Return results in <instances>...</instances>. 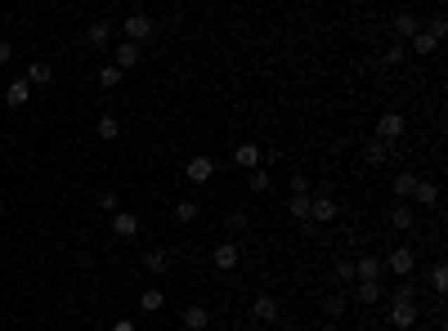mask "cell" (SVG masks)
<instances>
[{
    "label": "cell",
    "instance_id": "cell-1",
    "mask_svg": "<svg viewBox=\"0 0 448 331\" xmlns=\"http://www.w3.org/2000/svg\"><path fill=\"white\" fill-rule=\"evenodd\" d=\"M381 268H390L395 278H404V282H408V278H413V268H417V255H413V247H395L390 255H385V264H381Z\"/></svg>",
    "mask_w": 448,
    "mask_h": 331
},
{
    "label": "cell",
    "instance_id": "cell-2",
    "mask_svg": "<svg viewBox=\"0 0 448 331\" xmlns=\"http://www.w3.org/2000/svg\"><path fill=\"white\" fill-rule=\"evenodd\" d=\"M121 36H126L130 45L148 41V36H153V18H148V14H126V22H121Z\"/></svg>",
    "mask_w": 448,
    "mask_h": 331
},
{
    "label": "cell",
    "instance_id": "cell-3",
    "mask_svg": "<svg viewBox=\"0 0 448 331\" xmlns=\"http://www.w3.org/2000/svg\"><path fill=\"white\" fill-rule=\"evenodd\" d=\"M309 219L314 224H332L336 219V202L328 197V193H309Z\"/></svg>",
    "mask_w": 448,
    "mask_h": 331
},
{
    "label": "cell",
    "instance_id": "cell-4",
    "mask_svg": "<svg viewBox=\"0 0 448 331\" xmlns=\"http://www.w3.org/2000/svg\"><path fill=\"white\" fill-rule=\"evenodd\" d=\"M390 323H395L399 331H408V327L421 323V309H417V304H408V300H395V304H390Z\"/></svg>",
    "mask_w": 448,
    "mask_h": 331
},
{
    "label": "cell",
    "instance_id": "cell-5",
    "mask_svg": "<svg viewBox=\"0 0 448 331\" xmlns=\"http://www.w3.org/2000/svg\"><path fill=\"white\" fill-rule=\"evenodd\" d=\"M399 134H404V117H399V112H390V108H385V112L377 117V139H381V143H395Z\"/></svg>",
    "mask_w": 448,
    "mask_h": 331
},
{
    "label": "cell",
    "instance_id": "cell-6",
    "mask_svg": "<svg viewBox=\"0 0 448 331\" xmlns=\"http://www.w3.org/2000/svg\"><path fill=\"white\" fill-rule=\"evenodd\" d=\"M233 166H238V170L264 166V148H260V143H238V148H233Z\"/></svg>",
    "mask_w": 448,
    "mask_h": 331
},
{
    "label": "cell",
    "instance_id": "cell-7",
    "mask_svg": "<svg viewBox=\"0 0 448 331\" xmlns=\"http://www.w3.org/2000/svg\"><path fill=\"white\" fill-rule=\"evenodd\" d=\"M184 179H188V183H207V179H215V162H211V157H188Z\"/></svg>",
    "mask_w": 448,
    "mask_h": 331
},
{
    "label": "cell",
    "instance_id": "cell-8",
    "mask_svg": "<svg viewBox=\"0 0 448 331\" xmlns=\"http://www.w3.org/2000/svg\"><path fill=\"white\" fill-rule=\"evenodd\" d=\"M413 202L421 206V211L440 206V183H430V179H417V183H413Z\"/></svg>",
    "mask_w": 448,
    "mask_h": 331
},
{
    "label": "cell",
    "instance_id": "cell-9",
    "mask_svg": "<svg viewBox=\"0 0 448 331\" xmlns=\"http://www.w3.org/2000/svg\"><path fill=\"white\" fill-rule=\"evenodd\" d=\"M354 282H381V255H363V260H354Z\"/></svg>",
    "mask_w": 448,
    "mask_h": 331
},
{
    "label": "cell",
    "instance_id": "cell-10",
    "mask_svg": "<svg viewBox=\"0 0 448 331\" xmlns=\"http://www.w3.org/2000/svg\"><path fill=\"white\" fill-rule=\"evenodd\" d=\"M211 260H215V268H238L242 247H238V242H220V247L211 251Z\"/></svg>",
    "mask_w": 448,
    "mask_h": 331
},
{
    "label": "cell",
    "instance_id": "cell-11",
    "mask_svg": "<svg viewBox=\"0 0 448 331\" xmlns=\"http://www.w3.org/2000/svg\"><path fill=\"white\" fill-rule=\"evenodd\" d=\"M143 264H148V273H171V264H175V251H166V247H153L148 255H143Z\"/></svg>",
    "mask_w": 448,
    "mask_h": 331
},
{
    "label": "cell",
    "instance_id": "cell-12",
    "mask_svg": "<svg viewBox=\"0 0 448 331\" xmlns=\"http://www.w3.org/2000/svg\"><path fill=\"white\" fill-rule=\"evenodd\" d=\"M179 323H184V331H207V323H211L207 304H188V309L179 313Z\"/></svg>",
    "mask_w": 448,
    "mask_h": 331
},
{
    "label": "cell",
    "instance_id": "cell-13",
    "mask_svg": "<svg viewBox=\"0 0 448 331\" xmlns=\"http://www.w3.org/2000/svg\"><path fill=\"white\" fill-rule=\"evenodd\" d=\"M251 318H256V323H278V300L274 296H256L251 300Z\"/></svg>",
    "mask_w": 448,
    "mask_h": 331
},
{
    "label": "cell",
    "instance_id": "cell-14",
    "mask_svg": "<svg viewBox=\"0 0 448 331\" xmlns=\"http://www.w3.org/2000/svg\"><path fill=\"white\" fill-rule=\"evenodd\" d=\"M390 157H395V143H381V139H372L368 148H363V162L368 166H385Z\"/></svg>",
    "mask_w": 448,
    "mask_h": 331
},
{
    "label": "cell",
    "instance_id": "cell-15",
    "mask_svg": "<svg viewBox=\"0 0 448 331\" xmlns=\"http://www.w3.org/2000/svg\"><path fill=\"white\" fill-rule=\"evenodd\" d=\"M390 27H395L399 36H408V41H413V36L421 32V22H417V14H413V9H399V14L390 18Z\"/></svg>",
    "mask_w": 448,
    "mask_h": 331
},
{
    "label": "cell",
    "instance_id": "cell-16",
    "mask_svg": "<svg viewBox=\"0 0 448 331\" xmlns=\"http://www.w3.org/2000/svg\"><path fill=\"white\" fill-rule=\"evenodd\" d=\"M390 224H395L399 233H408V228L417 224V211H413L408 202H395V206H390Z\"/></svg>",
    "mask_w": 448,
    "mask_h": 331
},
{
    "label": "cell",
    "instance_id": "cell-17",
    "mask_svg": "<svg viewBox=\"0 0 448 331\" xmlns=\"http://www.w3.org/2000/svg\"><path fill=\"white\" fill-rule=\"evenodd\" d=\"M113 233H117V238H135V233H139V215L135 211H117L113 215Z\"/></svg>",
    "mask_w": 448,
    "mask_h": 331
},
{
    "label": "cell",
    "instance_id": "cell-18",
    "mask_svg": "<svg viewBox=\"0 0 448 331\" xmlns=\"http://www.w3.org/2000/svg\"><path fill=\"white\" fill-rule=\"evenodd\" d=\"M135 63H139V45L121 41V45H117V54H113V67H121V72H126V67H135Z\"/></svg>",
    "mask_w": 448,
    "mask_h": 331
},
{
    "label": "cell",
    "instance_id": "cell-19",
    "mask_svg": "<svg viewBox=\"0 0 448 331\" xmlns=\"http://www.w3.org/2000/svg\"><path fill=\"white\" fill-rule=\"evenodd\" d=\"M27 99H32V85L23 81V77H18V81H9V90H5V103H9V108H23Z\"/></svg>",
    "mask_w": 448,
    "mask_h": 331
},
{
    "label": "cell",
    "instance_id": "cell-20",
    "mask_svg": "<svg viewBox=\"0 0 448 331\" xmlns=\"http://www.w3.org/2000/svg\"><path fill=\"white\" fill-rule=\"evenodd\" d=\"M94 134H99V139H103V143H113V139H117V134H121V121H117L113 112H103L99 121H94Z\"/></svg>",
    "mask_w": 448,
    "mask_h": 331
},
{
    "label": "cell",
    "instance_id": "cell-21",
    "mask_svg": "<svg viewBox=\"0 0 448 331\" xmlns=\"http://www.w3.org/2000/svg\"><path fill=\"white\" fill-rule=\"evenodd\" d=\"M287 215H296L300 224H309V193H292V197H287Z\"/></svg>",
    "mask_w": 448,
    "mask_h": 331
},
{
    "label": "cell",
    "instance_id": "cell-22",
    "mask_svg": "<svg viewBox=\"0 0 448 331\" xmlns=\"http://www.w3.org/2000/svg\"><path fill=\"white\" fill-rule=\"evenodd\" d=\"M86 36H90V45H108V41H113V22H108V18H94L90 27H86Z\"/></svg>",
    "mask_w": 448,
    "mask_h": 331
},
{
    "label": "cell",
    "instance_id": "cell-23",
    "mask_svg": "<svg viewBox=\"0 0 448 331\" xmlns=\"http://www.w3.org/2000/svg\"><path fill=\"white\" fill-rule=\"evenodd\" d=\"M27 85H50L54 81V67L50 63H27V77H23Z\"/></svg>",
    "mask_w": 448,
    "mask_h": 331
},
{
    "label": "cell",
    "instance_id": "cell-24",
    "mask_svg": "<svg viewBox=\"0 0 448 331\" xmlns=\"http://www.w3.org/2000/svg\"><path fill=\"white\" fill-rule=\"evenodd\" d=\"M354 300L359 304H377L381 300V282H354Z\"/></svg>",
    "mask_w": 448,
    "mask_h": 331
},
{
    "label": "cell",
    "instance_id": "cell-25",
    "mask_svg": "<svg viewBox=\"0 0 448 331\" xmlns=\"http://www.w3.org/2000/svg\"><path fill=\"white\" fill-rule=\"evenodd\" d=\"M413 183H417L413 170H399V175H395V197H399V202H408V197H413Z\"/></svg>",
    "mask_w": 448,
    "mask_h": 331
},
{
    "label": "cell",
    "instance_id": "cell-26",
    "mask_svg": "<svg viewBox=\"0 0 448 331\" xmlns=\"http://www.w3.org/2000/svg\"><path fill=\"white\" fill-rule=\"evenodd\" d=\"M198 215H202V206L193 202V197H184V202H175V219H179V224H193V219H198Z\"/></svg>",
    "mask_w": 448,
    "mask_h": 331
},
{
    "label": "cell",
    "instance_id": "cell-27",
    "mask_svg": "<svg viewBox=\"0 0 448 331\" xmlns=\"http://www.w3.org/2000/svg\"><path fill=\"white\" fill-rule=\"evenodd\" d=\"M408 45H413V54H417V58H426V54H435V50H440V41H430L426 32H417V36H413V41H408Z\"/></svg>",
    "mask_w": 448,
    "mask_h": 331
},
{
    "label": "cell",
    "instance_id": "cell-28",
    "mask_svg": "<svg viewBox=\"0 0 448 331\" xmlns=\"http://www.w3.org/2000/svg\"><path fill=\"white\" fill-rule=\"evenodd\" d=\"M162 304H166V296H162V291H157V287H148V291H143V296H139V309H143V313H157V309H162Z\"/></svg>",
    "mask_w": 448,
    "mask_h": 331
},
{
    "label": "cell",
    "instance_id": "cell-29",
    "mask_svg": "<svg viewBox=\"0 0 448 331\" xmlns=\"http://www.w3.org/2000/svg\"><path fill=\"white\" fill-rule=\"evenodd\" d=\"M121 77H126V72H121V67H113V63H103V67H99V85H103V90H117V85H121Z\"/></svg>",
    "mask_w": 448,
    "mask_h": 331
},
{
    "label": "cell",
    "instance_id": "cell-30",
    "mask_svg": "<svg viewBox=\"0 0 448 331\" xmlns=\"http://www.w3.org/2000/svg\"><path fill=\"white\" fill-rule=\"evenodd\" d=\"M247 183H251V188H256V193H264V188H269V183H274V175H269V170H264V166H256V170H247Z\"/></svg>",
    "mask_w": 448,
    "mask_h": 331
},
{
    "label": "cell",
    "instance_id": "cell-31",
    "mask_svg": "<svg viewBox=\"0 0 448 331\" xmlns=\"http://www.w3.org/2000/svg\"><path fill=\"white\" fill-rule=\"evenodd\" d=\"M94 206H99V211H113V215H117V188H99V193H94Z\"/></svg>",
    "mask_w": 448,
    "mask_h": 331
},
{
    "label": "cell",
    "instance_id": "cell-32",
    "mask_svg": "<svg viewBox=\"0 0 448 331\" xmlns=\"http://www.w3.org/2000/svg\"><path fill=\"white\" fill-rule=\"evenodd\" d=\"M430 291H435V296H444V291H448V268L444 264L430 268Z\"/></svg>",
    "mask_w": 448,
    "mask_h": 331
},
{
    "label": "cell",
    "instance_id": "cell-33",
    "mask_svg": "<svg viewBox=\"0 0 448 331\" xmlns=\"http://www.w3.org/2000/svg\"><path fill=\"white\" fill-rule=\"evenodd\" d=\"M421 32H426L430 41H440V36L448 32V18H444V14H435V18H430V22H426V27H421Z\"/></svg>",
    "mask_w": 448,
    "mask_h": 331
},
{
    "label": "cell",
    "instance_id": "cell-34",
    "mask_svg": "<svg viewBox=\"0 0 448 331\" xmlns=\"http://www.w3.org/2000/svg\"><path fill=\"white\" fill-rule=\"evenodd\" d=\"M323 313H328V318H341V313H345V296H323Z\"/></svg>",
    "mask_w": 448,
    "mask_h": 331
},
{
    "label": "cell",
    "instance_id": "cell-35",
    "mask_svg": "<svg viewBox=\"0 0 448 331\" xmlns=\"http://www.w3.org/2000/svg\"><path fill=\"white\" fill-rule=\"evenodd\" d=\"M381 63H385V67H399V63H404V45H385Z\"/></svg>",
    "mask_w": 448,
    "mask_h": 331
},
{
    "label": "cell",
    "instance_id": "cell-36",
    "mask_svg": "<svg viewBox=\"0 0 448 331\" xmlns=\"http://www.w3.org/2000/svg\"><path fill=\"white\" fill-rule=\"evenodd\" d=\"M395 300H408V304H417V287H413V282H399V287H395Z\"/></svg>",
    "mask_w": 448,
    "mask_h": 331
},
{
    "label": "cell",
    "instance_id": "cell-37",
    "mask_svg": "<svg viewBox=\"0 0 448 331\" xmlns=\"http://www.w3.org/2000/svg\"><path fill=\"white\" fill-rule=\"evenodd\" d=\"M336 282H354V260H336Z\"/></svg>",
    "mask_w": 448,
    "mask_h": 331
},
{
    "label": "cell",
    "instance_id": "cell-38",
    "mask_svg": "<svg viewBox=\"0 0 448 331\" xmlns=\"http://www.w3.org/2000/svg\"><path fill=\"white\" fill-rule=\"evenodd\" d=\"M287 183H292V193H309V179H305V175H300V170H296V175H292V179H287Z\"/></svg>",
    "mask_w": 448,
    "mask_h": 331
},
{
    "label": "cell",
    "instance_id": "cell-39",
    "mask_svg": "<svg viewBox=\"0 0 448 331\" xmlns=\"http://www.w3.org/2000/svg\"><path fill=\"white\" fill-rule=\"evenodd\" d=\"M242 228H247V215H242V211L229 215V233H242Z\"/></svg>",
    "mask_w": 448,
    "mask_h": 331
},
{
    "label": "cell",
    "instance_id": "cell-40",
    "mask_svg": "<svg viewBox=\"0 0 448 331\" xmlns=\"http://www.w3.org/2000/svg\"><path fill=\"white\" fill-rule=\"evenodd\" d=\"M9 58H14V45H9V41H5V36H0V67H5V63H9Z\"/></svg>",
    "mask_w": 448,
    "mask_h": 331
},
{
    "label": "cell",
    "instance_id": "cell-41",
    "mask_svg": "<svg viewBox=\"0 0 448 331\" xmlns=\"http://www.w3.org/2000/svg\"><path fill=\"white\" fill-rule=\"evenodd\" d=\"M113 331H135V323H130V318H117V323H113Z\"/></svg>",
    "mask_w": 448,
    "mask_h": 331
},
{
    "label": "cell",
    "instance_id": "cell-42",
    "mask_svg": "<svg viewBox=\"0 0 448 331\" xmlns=\"http://www.w3.org/2000/svg\"><path fill=\"white\" fill-rule=\"evenodd\" d=\"M319 331H341V327H319Z\"/></svg>",
    "mask_w": 448,
    "mask_h": 331
}]
</instances>
